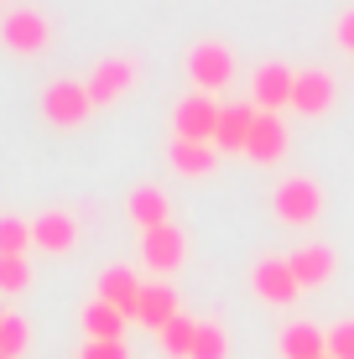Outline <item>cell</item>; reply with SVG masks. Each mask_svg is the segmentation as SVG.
<instances>
[{
    "mask_svg": "<svg viewBox=\"0 0 354 359\" xmlns=\"http://www.w3.org/2000/svg\"><path fill=\"white\" fill-rule=\"evenodd\" d=\"M167 162H172V172H182V177H209L214 162H219V146L214 141H182V135H172Z\"/></svg>",
    "mask_w": 354,
    "mask_h": 359,
    "instance_id": "cell-18",
    "label": "cell"
},
{
    "mask_svg": "<svg viewBox=\"0 0 354 359\" xmlns=\"http://www.w3.org/2000/svg\"><path fill=\"white\" fill-rule=\"evenodd\" d=\"M282 354L287 359H328V333L313 323H292L282 333Z\"/></svg>",
    "mask_w": 354,
    "mask_h": 359,
    "instance_id": "cell-20",
    "label": "cell"
},
{
    "mask_svg": "<svg viewBox=\"0 0 354 359\" xmlns=\"http://www.w3.org/2000/svg\"><path fill=\"white\" fill-rule=\"evenodd\" d=\"M156 339H162V354H167V359H188V354H193V339H198V323H193L188 313H177L172 323L156 333Z\"/></svg>",
    "mask_w": 354,
    "mask_h": 359,
    "instance_id": "cell-22",
    "label": "cell"
},
{
    "mask_svg": "<svg viewBox=\"0 0 354 359\" xmlns=\"http://www.w3.org/2000/svg\"><path fill=\"white\" fill-rule=\"evenodd\" d=\"M255 115H261L255 104H224V109H219L214 146H219V151H245V141H250V130H255Z\"/></svg>",
    "mask_w": 354,
    "mask_h": 359,
    "instance_id": "cell-17",
    "label": "cell"
},
{
    "mask_svg": "<svg viewBox=\"0 0 354 359\" xmlns=\"http://www.w3.org/2000/svg\"><path fill=\"white\" fill-rule=\"evenodd\" d=\"M339 47H344V53H354V11H344V16H339Z\"/></svg>",
    "mask_w": 354,
    "mask_h": 359,
    "instance_id": "cell-28",
    "label": "cell"
},
{
    "mask_svg": "<svg viewBox=\"0 0 354 359\" xmlns=\"http://www.w3.org/2000/svg\"><path fill=\"white\" fill-rule=\"evenodd\" d=\"M188 79L198 94H219L229 79H235V53L224 42H198L188 53Z\"/></svg>",
    "mask_w": 354,
    "mask_h": 359,
    "instance_id": "cell-4",
    "label": "cell"
},
{
    "mask_svg": "<svg viewBox=\"0 0 354 359\" xmlns=\"http://www.w3.org/2000/svg\"><path fill=\"white\" fill-rule=\"evenodd\" d=\"M292 83H297V68L287 63H261L250 79V104L276 115V109H292Z\"/></svg>",
    "mask_w": 354,
    "mask_h": 359,
    "instance_id": "cell-8",
    "label": "cell"
},
{
    "mask_svg": "<svg viewBox=\"0 0 354 359\" xmlns=\"http://www.w3.org/2000/svg\"><path fill=\"white\" fill-rule=\"evenodd\" d=\"M27 287H32V261L27 255H0V292L21 297Z\"/></svg>",
    "mask_w": 354,
    "mask_h": 359,
    "instance_id": "cell-23",
    "label": "cell"
},
{
    "mask_svg": "<svg viewBox=\"0 0 354 359\" xmlns=\"http://www.w3.org/2000/svg\"><path fill=\"white\" fill-rule=\"evenodd\" d=\"M245 156L255 167H276L287 156V126H282V115H255V130H250V141H245Z\"/></svg>",
    "mask_w": 354,
    "mask_h": 359,
    "instance_id": "cell-13",
    "label": "cell"
},
{
    "mask_svg": "<svg viewBox=\"0 0 354 359\" xmlns=\"http://www.w3.org/2000/svg\"><path fill=\"white\" fill-rule=\"evenodd\" d=\"M27 349H32V323L16 313V307H6V313H0V354L21 359Z\"/></svg>",
    "mask_w": 354,
    "mask_h": 359,
    "instance_id": "cell-21",
    "label": "cell"
},
{
    "mask_svg": "<svg viewBox=\"0 0 354 359\" xmlns=\"http://www.w3.org/2000/svg\"><path fill=\"white\" fill-rule=\"evenodd\" d=\"M136 79H141V68L130 63V57H104V63H94V73L83 79V89H89L94 109H104V104H115V99H125Z\"/></svg>",
    "mask_w": 354,
    "mask_h": 359,
    "instance_id": "cell-7",
    "label": "cell"
},
{
    "mask_svg": "<svg viewBox=\"0 0 354 359\" xmlns=\"http://www.w3.org/2000/svg\"><path fill=\"white\" fill-rule=\"evenodd\" d=\"M83 359H125V344L109 339V344H83Z\"/></svg>",
    "mask_w": 354,
    "mask_h": 359,
    "instance_id": "cell-27",
    "label": "cell"
},
{
    "mask_svg": "<svg viewBox=\"0 0 354 359\" xmlns=\"http://www.w3.org/2000/svg\"><path fill=\"white\" fill-rule=\"evenodd\" d=\"M32 245L47 255H68L79 250V219L68 214V208H47V214L32 219Z\"/></svg>",
    "mask_w": 354,
    "mask_h": 359,
    "instance_id": "cell-11",
    "label": "cell"
},
{
    "mask_svg": "<svg viewBox=\"0 0 354 359\" xmlns=\"http://www.w3.org/2000/svg\"><path fill=\"white\" fill-rule=\"evenodd\" d=\"M188 359H229V333L219 323H198V339H193Z\"/></svg>",
    "mask_w": 354,
    "mask_h": 359,
    "instance_id": "cell-24",
    "label": "cell"
},
{
    "mask_svg": "<svg viewBox=\"0 0 354 359\" xmlns=\"http://www.w3.org/2000/svg\"><path fill=\"white\" fill-rule=\"evenodd\" d=\"M0 42H6V53H16V57H36V53H47V42H53V21H47L42 11H32V6H16V11L0 16Z\"/></svg>",
    "mask_w": 354,
    "mask_h": 359,
    "instance_id": "cell-2",
    "label": "cell"
},
{
    "mask_svg": "<svg viewBox=\"0 0 354 359\" xmlns=\"http://www.w3.org/2000/svg\"><path fill=\"white\" fill-rule=\"evenodd\" d=\"M219 99L214 94H182L177 99V109H172V130L182 135V141H214V130H219Z\"/></svg>",
    "mask_w": 354,
    "mask_h": 359,
    "instance_id": "cell-5",
    "label": "cell"
},
{
    "mask_svg": "<svg viewBox=\"0 0 354 359\" xmlns=\"http://www.w3.org/2000/svg\"><path fill=\"white\" fill-rule=\"evenodd\" d=\"M177 313H182V307H177V292H172V287H162V281L141 287V302H136V323H141V328L162 333V328L172 323Z\"/></svg>",
    "mask_w": 354,
    "mask_h": 359,
    "instance_id": "cell-16",
    "label": "cell"
},
{
    "mask_svg": "<svg viewBox=\"0 0 354 359\" xmlns=\"http://www.w3.org/2000/svg\"><path fill=\"white\" fill-rule=\"evenodd\" d=\"M32 245V219H0V255H27Z\"/></svg>",
    "mask_w": 354,
    "mask_h": 359,
    "instance_id": "cell-25",
    "label": "cell"
},
{
    "mask_svg": "<svg viewBox=\"0 0 354 359\" xmlns=\"http://www.w3.org/2000/svg\"><path fill=\"white\" fill-rule=\"evenodd\" d=\"M94 115V99L83 83H73V79H53L42 89V120L47 126H57V130H79L83 120Z\"/></svg>",
    "mask_w": 354,
    "mask_h": 359,
    "instance_id": "cell-3",
    "label": "cell"
},
{
    "mask_svg": "<svg viewBox=\"0 0 354 359\" xmlns=\"http://www.w3.org/2000/svg\"><path fill=\"white\" fill-rule=\"evenodd\" d=\"M125 323H130V318H125V313H115V307L100 302V297L83 307V333H89V344H109V339H120V333H125Z\"/></svg>",
    "mask_w": 354,
    "mask_h": 359,
    "instance_id": "cell-19",
    "label": "cell"
},
{
    "mask_svg": "<svg viewBox=\"0 0 354 359\" xmlns=\"http://www.w3.org/2000/svg\"><path fill=\"white\" fill-rule=\"evenodd\" d=\"M328 359H354V323H339L328 333Z\"/></svg>",
    "mask_w": 354,
    "mask_h": 359,
    "instance_id": "cell-26",
    "label": "cell"
},
{
    "mask_svg": "<svg viewBox=\"0 0 354 359\" xmlns=\"http://www.w3.org/2000/svg\"><path fill=\"white\" fill-rule=\"evenodd\" d=\"M125 214H130V224H136L141 234H146V229L172 224V203H167V193H162V188H130Z\"/></svg>",
    "mask_w": 354,
    "mask_h": 359,
    "instance_id": "cell-15",
    "label": "cell"
},
{
    "mask_svg": "<svg viewBox=\"0 0 354 359\" xmlns=\"http://www.w3.org/2000/svg\"><path fill=\"white\" fill-rule=\"evenodd\" d=\"M334 73L328 68H297V83H292V109L297 115H308V120H318L334 109Z\"/></svg>",
    "mask_w": 354,
    "mask_h": 359,
    "instance_id": "cell-9",
    "label": "cell"
},
{
    "mask_svg": "<svg viewBox=\"0 0 354 359\" xmlns=\"http://www.w3.org/2000/svg\"><path fill=\"white\" fill-rule=\"evenodd\" d=\"M250 287H255V297H261L266 307H292V302H297V292H302L297 276H292L287 255H266V261H255Z\"/></svg>",
    "mask_w": 354,
    "mask_h": 359,
    "instance_id": "cell-6",
    "label": "cell"
},
{
    "mask_svg": "<svg viewBox=\"0 0 354 359\" xmlns=\"http://www.w3.org/2000/svg\"><path fill=\"white\" fill-rule=\"evenodd\" d=\"M0 359H6V354H0Z\"/></svg>",
    "mask_w": 354,
    "mask_h": 359,
    "instance_id": "cell-29",
    "label": "cell"
},
{
    "mask_svg": "<svg viewBox=\"0 0 354 359\" xmlns=\"http://www.w3.org/2000/svg\"><path fill=\"white\" fill-rule=\"evenodd\" d=\"M141 287H146V281H141L130 266H109L104 276H100V302H109L115 313H125L130 323H136V302H141Z\"/></svg>",
    "mask_w": 354,
    "mask_h": 359,
    "instance_id": "cell-14",
    "label": "cell"
},
{
    "mask_svg": "<svg viewBox=\"0 0 354 359\" xmlns=\"http://www.w3.org/2000/svg\"><path fill=\"white\" fill-rule=\"evenodd\" d=\"M141 261L156 271V276H167V271H177L188 261V234L177 224H162V229H146L141 234Z\"/></svg>",
    "mask_w": 354,
    "mask_h": 359,
    "instance_id": "cell-10",
    "label": "cell"
},
{
    "mask_svg": "<svg viewBox=\"0 0 354 359\" xmlns=\"http://www.w3.org/2000/svg\"><path fill=\"white\" fill-rule=\"evenodd\" d=\"M271 214H276V224H287V229H313L323 219V188L313 177H287L282 188L271 193Z\"/></svg>",
    "mask_w": 354,
    "mask_h": 359,
    "instance_id": "cell-1",
    "label": "cell"
},
{
    "mask_svg": "<svg viewBox=\"0 0 354 359\" xmlns=\"http://www.w3.org/2000/svg\"><path fill=\"white\" fill-rule=\"evenodd\" d=\"M287 261H292V276H297V287H302V292L328 287V281H334V271H339V255L328 250V245H297Z\"/></svg>",
    "mask_w": 354,
    "mask_h": 359,
    "instance_id": "cell-12",
    "label": "cell"
}]
</instances>
